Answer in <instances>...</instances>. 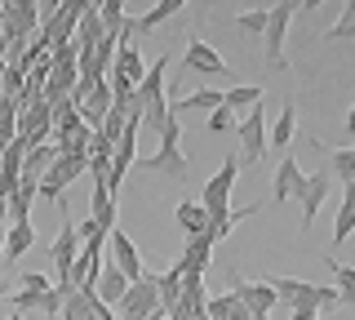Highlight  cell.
I'll return each mask as SVG.
<instances>
[{"mask_svg": "<svg viewBox=\"0 0 355 320\" xmlns=\"http://www.w3.org/2000/svg\"><path fill=\"white\" fill-rule=\"evenodd\" d=\"M107 249H111V262H116L120 271H125V280L133 285V280H142V276H147V267H142V253H138V245H133V240L125 236V231H111L107 236Z\"/></svg>", "mask_w": 355, "mask_h": 320, "instance_id": "obj_12", "label": "cell"}, {"mask_svg": "<svg viewBox=\"0 0 355 320\" xmlns=\"http://www.w3.org/2000/svg\"><path fill=\"white\" fill-rule=\"evenodd\" d=\"M231 294H236L240 303L249 307L253 320L271 316V307L280 303V298H275V289H271V280H244V276H231Z\"/></svg>", "mask_w": 355, "mask_h": 320, "instance_id": "obj_8", "label": "cell"}, {"mask_svg": "<svg viewBox=\"0 0 355 320\" xmlns=\"http://www.w3.org/2000/svg\"><path fill=\"white\" fill-rule=\"evenodd\" d=\"M155 285H160V312L173 316L178 312V298H182V271H178V262L155 276Z\"/></svg>", "mask_w": 355, "mask_h": 320, "instance_id": "obj_20", "label": "cell"}, {"mask_svg": "<svg viewBox=\"0 0 355 320\" xmlns=\"http://www.w3.org/2000/svg\"><path fill=\"white\" fill-rule=\"evenodd\" d=\"M173 218H178V227H182V236H205L209 231V214H205L200 201H182L173 209Z\"/></svg>", "mask_w": 355, "mask_h": 320, "instance_id": "obj_19", "label": "cell"}, {"mask_svg": "<svg viewBox=\"0 0 355 320\" xmlns=\"http://www.w3.org/2000/svg\"><path fill=\"white\" fill-rule=\"evenodd\" d=\"M120 320H129V316H120Z\"/></svg>", "mask_w": 355, "mask_h": 320, "instance_id": "obj_45", "label": "cell"}, {"mask_svg": "<svg viewBox=\"0 0 355 320\" xmlns=\"http://www.w3.org/2000/svg\"><path fill=\"white\" fill-rule=\"evenodd\" d=\"M293 129H297V107H293V98H288V103L280 107V120H275L271 134H266V138H271V147L280 151V156L288 151V142H293Z\"/></svg>", "mask_w": 355, "mask_h": 320, "instance_id": "obj_21", "label": "cell"}, {"mask_svg": "<svg viewBox=\"0 0 355 320\" xmlns=\"http://www.w3.org/2000/svg\"><path fill=\"white\" fill-rule=\"evenodd\" d=\"M103 36H107V27H103V18H98V5H85L80 9V27H76V49L94 53Z\"/></svg>", "mask_w": 355, "mask_h": 320, "instance_id": "obj_16", "label": "cell"}, {"mask_svg": "<svg viewBox=\"0 0 355 320\" xmlns=\"http://www.w3.org/2000/svg\"><path fill=\"white\" fill-rule=\"evenodd\" d=\"M209 258H214V240L209 236H187V249H182V258H178V271L182 276H205Z\"/></svg>", "mask_w": 355, "mask_h": 320, "instance_id": "obj_14", "label": "cell"}, {"mask_svg": "<svg viewBox=\"0 0 355 320\" xmlns=\"http://www.w3.org/2000/svg\"><path fill=\"white\" fill-rule=\"evenodd\" d=\"M0 227H9V196H0Z\"/></svg>", "mask_w": 355, "mask_h": 320, "instance_id": "obj_39", "label": "cell"}, {"mask_svg": "<svg viewBox=\"0 0 355 320\" xmlns=\"http://www.w3.org/2000/svg\"><path fill=\"white\" fill-rule=\"evenodd\" d=\"M164 120H169V98H155V103L142 107V129H151V134H160Z\"/></svg>", "mask_w": 355, "mask_h": 320, "instance_id": "obj_31", "label": "cell"}, {"mask_svg": "<svg viewBox=\"0 0 355 320\" xmlns=\"http://www.w3.org/2000/svg\"><path fill=\"white\" fill-rule=\"evenodd\" d=\"M355 236V201H342L338 205V223H333V245Z\"/></svg>", "mask_w": 355, "mask_h": 320, "instance_id": "obj_30", "label": "cell"}, {"mask_svg": "<svg viewBox=\"0 0 355 320\" xmlns=\"http://www.w3.org/2000/svg\"><path fill=\"white\" fill-rule=\"evenodd\" d=\"M329 192H333V174H329V169H315V174H306L302 192H297V205H302V227H311V223H315V214L329 205Z\"/></svg>", "mask_w": 355, "mask_h": 320, "instance_id": "obj_9", "label": "cell"}, {"mask_svg": "<svg viewBox=\"0 0 355 320\" xmlns=\"http://www.w3.org/2000/svg\"><path fill=\"white\" fill-rule=\"evenodd\" d=\"M315 320H320V316H315Z\"/></svg>", "mask_w": 355, "mask_h": 320, "instance_id": "obj_48", "label": "cell"}, {"mask_svg": "<svg viewBox=\"0 0 355 320\" xmlns=\"http://www.w3.org/2000/svg\"><path fill=\"white\" fill-rule=\"evenodd\" d=\"M58 160V151H53V142H40V147H31L27 151V160H22V178H31V183H40L44 178V169Z\"/></svg>", "mask_w": 355, "mask_h": 320, "instance_id": "obj_23", "label": "cell"}, {"mask_svg": "<svg viewBox=\"0 0 355 320\" xmlns=\"http://www.w3.org/2000/svg\"><path fill=\"white\" fill-rule=\"evenodd\" d=\"M288 320H315V316H306V312H293V316H288Z\"/></svg>", "mask_w": 355, "mask_h": 320, "instance_id": "obj_41", "label": "cell"}, {"mask_svg": "<svg viewBox=\"0 0 355 320\" xmlns=\"http://www.w3.org/2000/svg\"><path fill=\"white\" fill-rule=\"evenodd\" d=\"M302 183H306V174H302V165H297L293 151H284L280 160H275V183H271V201L275 205H284L288 196L297 201V192H302Z\"/></svg>", "mask_w": 355, "mask_h": 320, "instance_id": "obj_11", "label": "cell"}, {"mask_svg": "<svg viewBox=\"0 0 355 320\" xmlns=\"http://www.w3.org/2000/svg\"><path fill=\"white\" fill-rule=\"evenodd\" d=\"M142 169H151V174H169V178L182 183L187 174H191V160H187V151H182V120H178L169 112V120H164V129H160V151L147 160H138Z\"/></svg>", "mask_w": 355, "mask_h": 320, "instance_id": "obj_1", "label": "cell"}, {"mask_svg": "<svg viewBox=\"0 0 355 320\" xmlns=\"http://www.w3.org/2000/svg\"><path fill=\"white\" fill-rule=\"evenodd\" d=\"M209 320H253V316L236 294H218V298H209Z\"/></svg>", "mask_w": 355, "mask_h": 320, "instance_id": "obj_25", "label": "cell"}, {"mask_svg": "<svg viewBox=\"0 0 355 320\" xmlns=\"http://www.w3.org/2000/svg\"><path fill=\"white\" fill-rule=\"evenodd\" d=\"M324 40H355V0L342 5V18L324 31Z\"/></svg>", "mask_w": 355, "mask_h": 320, "instance_id": "obj_32", "label": "cell"}, {"mask_svg": "<svg viewBox=\"0 0 355 320\" xmlns=\"http://www.w3.org/2000/svg\"><path fill=\"white\" fill-rule=\"evenodd\" d=\"M31 245H36V227H31V223H14L5 231V262H18Z\"/></svg>", "mask_w": 355, "mask_h": 320, "instance_id": "obj_22", "label": "cell"}, {"mask_svg": "<svg viewBox=\"0 0 355 320\" xmlns=\"http://www.w3.org/2000/svg\"><path fill=\"white\" fill-rule=\"evenodd\" d=\"M9 294V280H0V298H5Z\"/></svg>", "mask_w": 355, "mask_h": 320, "instance_id": "obj_42", "label": "cell"}, {"mask_svg": "<svg viewBox=\"0 0 355 320\" xmlns=\"http://www.w3.org/2000/svg\"><path fill=\"white\" fill-rule=\"evenodd\" d=\"M182 67L187 71H205V76H227V58H222L209 40L191 36V40H187V53H182Z\"/></svg>", "mask_w": 355, "mask_h": 320, "instance_id": "obj_13", "label": "cell"}, {"mask_svg": "<svg viewBox=\"0 0 355 320\" xmlns=\"http://www.w3.org/2000/svg\"><path fill=\"white\" fill-rule=\"evenodd\" d=\"M0 156H5V151H0Z\"/></svg>", "mask_w": 355, "mask_h": 320, "instance_id": "obj_47", "label": "cell"}, {"mask_svg": "<svg viewBox=\"0 0 355 320\" xmlns=\"http://www.w3.org/2000/svg\"><path fill=\"white\" fill-rule=\"evenodd\" d=\"M236 134H240V165H262L266 147H271V138H266V107L262 103L240 116Z\"/></svg>", "mask_w": 355, "mask_h": 320, "instance_id": "obj_3", "label": "cell"}, {"mask_svg": "<svg viewBox=\"0 0 355 320\" xmlns=\"http://www.w3.org/2000/svg\"><path fill=\"white\" fill-rule=\"evenodd\" d=\"M222 107V90H196L187 98H169V112L173 116H187V112H214Z\"/></svg>", "mask_w": 355, "mask_h": 320, "instance_id": "obj_18", "label": "cell"}, {"mask_svg": "<svg viewBox=\"0 0 355 320\" xmlns=\"http://www.w3.org/2000/svg\"><path fill=\"white\" fill-rule=\"evenodd\" d=\"M236 178H240V160L236 156H222V169L205 183V192H200V205H205L209 223L231 218V192H236Z\"/></svg>", "mask_w": 355, "mask_h": 320, "instance_id": "obj_2", "label": "cell"}, {"mask_svg": "<svg viewBox=\"0 0 355 320\" xmlns=\"http://www.w3.org/2000/svg\"><path fill=\"white\" fill-rule=\"evenodd\" d=\"M262 320H271V316H262Z\"/></svg>", "mask_w": 355, "mask_h": 320, "instance_id": "obj_46", "label": "cell"}, {"mask_svg": "<svg viewBox=\"0 0 355 320\" xmlns=\"http://www.w3.org/2000/svg\"><path fill=\"white\" fill-rule=\"evenodd\" d=\"M324 169H329L338 183H347L351 174H355V147H338V151H329V165H324Z\"/></svg>", "mask_w": 355, "mask_h": 320, "instance_id": "obj_29", "label": "cell"}, {"mask_svg": "<svg viewBox=\"0 0 355 320\" xmlns=\"http://www.w3.org/2000/svg\"><path fill=\"white\" fill-rule=\"evenodd\" d=\"M147 320H169V316H164V312H155V316H147Z\"/></svg>", "mask_w": 355, "mask_h": 320, "instance_id": "obj_43", "label": "cell"}, {"mask_svg": "<svg viewBox=\"0 0 355 320\" xmlns=\"http://www.w3.org/2000/svg\"><path fill=\"white\" fill-rule=\"evenodd\" d=\"M18 289H27V294H49L53 280H49L44 271H22V285H18Z\"/></svg>", "mask_w": 355, "mask_h": 320, "instance_id": "obj_35", "label": "cell"}, {"mask_svg": "<svg viewBox=\"0 0 355 320\" xmlns=\"http://www.w3.org/2000/svg\"><path fill=\"white\" fill-rule=\"evenodd\" d=\"M36 31H40V5H31V0L5 5V40L9 45H27V36H36Z\"/></svg>", "mask_w": 355, "mask_h": 320, "instance_id": "obj_7", "label": "cell"}, {"mask_svg": "<svg viewBox=\"0 0 355 320\" xmlns=\"http://www.w3.org/2000/svg\"><path fill=\"white\" fill-rule=\"evenodd\" d=\"M293 14H297L293 0L271 5V18H266V31H262V40H266V62H271L275 71L284 67V36H288V27H293Z\"/></svg>", "mask_w": 355, "mask_h": 320, "instance_id": "obj_4", "label": "cell"}, {"mask_svg": "<svg viewBox=\"0 0 355 320\" xmlns=\"http://www.w3.org/2000/svg\"><path fill=\"white\" fill-rule=\"evenodd\" d=\"M5 320H22V316H18V312H9V316H5Z\"/></svg>", "mask_w": 355, "mask_h": 320, "instance_id": "obj_44", "label": "cell"}, {"mask_svg": "<svg viewBox=\"0 0 355 320\" xmlns=\"http://www.w3.org/2000/svg\"><path fill=\"white\" fill-rule=\"evenodd\" d=\"M320 307H338V285H320Z\"/></svg>", "mask_w": 355, "mask_h": 320, "instance_id": "obj_37", "label": "cell"}, {"mask_svg": "<svg viewBox=\"0 0 355 320\" xmlns=\"http://www.w3.org/2000/svg\"><path fill=\"white\" fill-rule=\"evenodd\" d=\"M164 71H169V53H160V58L147 67V76H142V85H138V103L142 107L155 103V98H169L164 94Z\"/></svg>", "mask_w": 355, "mask_h": 320, "instance_id": "obj_17", "label": "cell"}, {"mask_svg": "<svg viewBox=\"0 0 355 320\" xmlns=\"http://www.w3.org/2000/svg\"><path fill=\"white\" fill-rule=\"evenodd\" d=\"M222 103L231 112H249V107L262 103V85H236V90H222Z\"/></svg>", "mask_w": 355, "mask_h": 320, "instance_id": "obj_27", "label": "cell"}, {"mask_svg": "<svg viewBox=\"0 0 355 320\" xmlns=\"http://www.w3.org/2000/svg\"><path fill=\"white\" fill-rule=\"evenodd\" d=\"M169 320H209V312H173Z\"/></svg>", "mask_w": 355, "mask_h": 320, "instance_id": "obj_38", "label": "cell"}, {"mask_svg": "<svg viewBox=\"0 0 355 320\" xmlns=\"http://www.w3.org/2000/svg\"><path fill=\"white\" fill-rule=\"evenodd\" d=\"M98 18H103V27L111 31V36H120V31L129 27V18H125V0H103V5H98Z\"/></svg>", "mask_w": 355, "mask_h": 320, "instance_id": "obj_28", "label": "cell"}, {"mask_svg": "<svg viewBox=\"0 0 355 320\" xmlns=\"http://www.w3.org/2000/svg\"><path fill=\"white\" fill-rule=\"evenodd\" d=\"M182 0H160V5H151L142 18H133V31H151V27H160L164 18H173V14H182Z\"/></svg>", "mask_w": 355, "mask_h": 320, "instance_id": "obj_26", "label": "cell"}, {"mask_svg": "<svg viewBox=\"0 0 355 320\" xmlns=\"http://www.w3.org/2000/svg\"><path fill=\"white\" fill-rule=\"evenodd\" d=\"M271 289H275V298H280V303L293 307V312L320 316V285L293 280V276H271Z\"/></svg>", "mask_w": 355, "mask_h": 320, "instance_id": "obj_6", "label": "cell"}, {"mask_svg": "<svg viewBox=\"0 0 355 320\" xmlns=\"http://www.w3.org/2000/svg\"><path fill=\"white\" fill-rule=\"evenodd\" d=\"M205 125H209V134H227V129H236V125H240V116L231 112L227 103H222V107H214V112H209Z\"/></svg>", "mask_w": 355, "mask_h": 320, "instance_id": "obj_33", "label": "cell"}, {"mask_svg": "<svg viewBox=\"0 0 355 320\" xmlns=\"http://www.w3.org/2000/svg\"><path fill=\"white\" fill-rule=\"evenodd\" d=\"M62 303H67V294H62V289H49V294L40 298V312L49 316V320H58V312H62Z\"/></svg>", "mask_w": 355, "mask_h": 320, "instance_id": "obj_36", "label": "cell"}, {"mask_svg": "<svg viewBox=\"0 0 355 320\" xmlns=\"http://www.w3.org/2000/svg\"><path fill=\"white\" fill-rule=\"evenodd\" d=\"M266 18H271V9H244V14H236V23L244 27V31H266Z\"/></svg>", "mask_w": 355, "mask_h": 320, "instance_id": "obj_34", "label": "cell"}, {"mask_svg": "<svg viewBox=\"0 0 355 320\" xmlns=\"http://www.w3.org/2000/svg\"><path fill=\"white\" fill-rule=\"evenodd\" d=\"M58 209H62V231H58V240H53L49 258H53V271H58V285H62L67 271H71V262H76V253H80V231H76V223L67 218V201Z\"/></svg>", "mask_w": 355, "mask_h": 320, "instance_id": "obj_10", "label": "cell"}, {"mask_svg": "<svg viewBox=\"0 0 355 320\" xmlns=\"http://www.w3.org/2000/svg\"><path fill=\"white\" fill-rule=\"evenodd\" d=\"M129 294V280H125V271L116 267V262H107L103 271H98V303H107L111 312L120 307V298Z\"/></svg>", "mask_w": 355, "mask_h": 320, "instance_id": "obj_15", "label": "cell"}, {"mask_svg": "<svg viewBox=\"0 0 355 320\" xmlns=\"http://www.w3.org/2000/svg\"><path fill=\"white\" fill-rule=\"evenodd\" d=\"M160 312V285H155V276L147 271L142 280H133L129 285V294L120 298V307H116V316H129V320H147Z\"/></svg>", "mask_w": 355, "mask_h": 320, "instance_id": "obj_5", "label": "cell"}, {"mask_svg": "<svg viewBox=\"0 0 355 320\" xmlns=\"http://www.w3.org/2000/svg\"><path fill=\"white\" fill-rule=\"evenodd\" d=\"M324 262H329L333 280H338V307H355V267H347V262H338V258H329V253H324Z\"/></svg>", "mask_w": 355, "mask_h": 320, "instance_id": "obj_24", "label": "cell"}, {"mask_svg": "<svg viewBox=\"0 0 355 320\" xmlns=\"http://www.w3.org/2000/svg\"><path fill=\"white\" fill-rule=\"evenodd\" d=\"M347 134H351V147H355V107L347 112Z\"/></svg>", "mask_w": 355, "mask_h": 320, "instance_id": "obj_40", "label": "cell"}]
</instances>
